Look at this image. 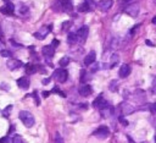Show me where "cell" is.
Here are the masks:
<instances>
[{
    "label": "cell",
    "mask_w": 156,
    "mask_h": 143,
    "mask_svg": "<svg viewBox=\"0 0 156 143\" xmlns=\"http://www.w3.org/2000/svg\"><path fill=\"white\" fill-rule=\"evenodd\" d=\"M18 117H20V120L22 121V124L26 126V127H32V126L34 125V122H35L34 116L32 115L29 111H26V110H22V111H20Z\"/></svg>",
    "instance_id": "cell-1"
},
{
    "label": "cell",
    "mask_w": 156,
    "mask_h": 143,
    "mask_svg": "<svg viewBox=\"0 0 156 143\" xmlns=\"http://www.w3.org/2000/svg\"><path fill=\"white\" fill-rule=\"evenodd\" d=\"M51 30H52V24L43 26V27L39 28V31H37L34 33V37L37 39H39V40H43V39L47 38V36H49V33L51 32Z\"/></svg>",
    "instance_id": "cell-2"
},
{
    "label": "cell",
    "mask_w": 156,
    "mask_h": 143,
    "mask_svg": "<svg viewBox=\"0 0 156 143\" xmlns=\"http://www.w3.org/2000/svg\"><path fill=\"white\" fill-rule=\"evenodd\" d=\"M139 10H140V6H139V4H137V3L128 4V5L123 9V11H125L127 15L132 16V17H137L138 14H139Z\"/></svg>",
    "instance_id": "cell-3"
},
{
    "label": "cell",
    "mask_w": 156,
    "mask_h": 143,
    "mask_svg": "<svg viewBox=\"0 0 156 143\" xmlns=\"http://www.w3.org/2000/svg\"><path fill=\"white\" fill-rule=\"evenodd\" d=\"M67 77H68V72L65 69H59V70H56L54 72V78L59 83H65L67 81Z\"/></svg>",
    "instance_id": "cell-4"
},
{
    "label": "cell",
    "mask_w": 156,
    "mask_h": 143,
    "mask_svg": "<svg viewBox=\"0 0 156 143\" xmlns=\"http://www.w3.org/2000/svg\"><path fill=\"white\" fill-rule=\"evenodd\" d=\"M42 53H43V55L45 56V59H47V61L49 63L52 58H54V55H55V48L51 45H45V47H43V49H42Z\"/></svg>",
    "instance_id": "cell-5"
},
{
    "label": "cell",
    "mask_w": 156,
    "mask_h": 143,
    "mask_svg": "<svg viewBox=\"0 0 156 143\" xmlns=\"http://www.w3.org/2000/svg\"><path fill=\"white\" fill-rule=\"evenodd\" d=\"M93 134L95 137L98 138H101V140H104V138L106 137H109V134H110V130L106 127V126H100L99 129H96L95 131L93 132Z\"/></svg>",
    "instance_id": "cell-6"
},
{
    "label": "cell",
    "mask_w": 156,
    "mask_h": 143,
    "mask_svg": "<svg viewBox=\"0 0 156 143\" xmlns=\"http://www.w3.org/2000/svg\"><path fill=\"white\" fill-rule=\"evenodd\" d=\"M78 92H79V94L82 97H89L90 94H92L93 92V88L92 86L88 84V83H83L79 86V88H78Z\"/></svg>",
    "instance_id": "cell-7"
},
{
    "label": "cell",
    "mask_w": 156,
    "mask_h": 143,
    "mask_svg": "<svg viewBox=\"0 0 156 143\" xmlns=\"http://www.w3.org/2000/svg\"><path fill=\"white\" fill-rule=\"evenodd\" d=\"M109 103L104 99V97H102V94H99V97L95 98V100L93 101V107L94 108H99L100 110L102 108H105V107H107Z\"/></svg>",
    "instance_id": "cell-8"
},
{
    "label": "cell",
    "mask_w": 156,
    "mask_h": 143,
    "mask_svg": "<svg viewBox=\"0 0 156 143\" xmlns=\"http://www.w3.org/2000/svg\"><path fill=\"white\" fill-rule=\"evenodd\" d=\"M112 5H113L112 0H100V1L98 3V7H99L101 11H109L112 7Z\"/></svg>",
    "instance_id": "cell-9"
},
{
    "label": "cell",
    "mask_w": 156,
    "mask_h": 143,
    "mask_svg": "<svg viewBox=\"0 0 156 143\" xmlns=\"http://www.w3.org/2000/svg\"><path fill=\"white\" fill-rule=\"evenodd\" d=\"M57 1H59V5L61 6V10L62 11H66V12L72 11L73 9L72 0H57Z\"/></svg>",
    "instance_id": "cell-10"
},
{
    "label": "cell",
    "mask_w": 156,
    "mask_h": 143,
    "mask_svg": "<svg viewBox=\"0 0 156 143\" xmlns=\"http://www.w3.org/2000/svg\"><path fill=\"white\" fill-rule=\"evenodd\" d=\"M0 12H3L4 15H12L15 12V5L12 3H6L4 6H1L0 9Z\"/></svg>",
    "instance_id": "cell-11"
},
{
    "label": "cell",
    "mask_w": 156,
    "mask_h": 143,
    "mask_svg": "<svg viewBox=\"0 0 156 143\" xmlns=\"http://www.w3.org/2000/svg\"><path fill=\"white\" fill-rule=\"evenodd\" d=\"M121 110H122V114L123 115H129L135 111V108L133 107L132 104H128V103H121Z\"/></svg>",
    "instance_id": "cell-12"
},
{
    "label": "cell",
    "mask_w": 156,
    "mask_h": 143,
    "mask_svg": "<svg viewBox=\"0 0 156 143\" xmlns=\"http://www.w3.org/2000/svg\"><path fill=\"white\" fill-rule=\"evenodd\" d=\"M134 99L137 100V103L139 104H143L144 101L146 100V96H145V92L143 89H137L134 93Z\"/></svg>",
    "instance_id": "cell-13"
},
{
    "label": "cell",
    "mask_w": 156,
    "mask_h": 143,
    "mask_svg": "<svg viewBox=\"0 0 156 143\" xmlns=\"http://www.w3.org/2000/svg\"><path fill=\"white\" fill-rule=\"evenodd\" d=\"M88 33H89V28H88V26H82L79 30L77 31V36H78V38H79L82 42H84V40L87 39Z\"/></svg>",
    "instance_id": "cell-14"
},
{
    "label": "cell",
    "mask_w": 156,
    "mask_h": 143,
    "mask_svg": "<svg viewBox=\"0 0 156 143\" xmlns=\"http://www.w3.org/2000/svg\"><path fill=\"white\" fill-rule=\"evenodd\" d=\"M120 77L121 78H126V77H128L130 75V66L128 64H123L122 66L120 67Z\"/></svg>",
    "instance_id": "cell-15"
},
{
    "label": "cell",
    "mask_w": 156,
    "mask_h": 143,
    "mask_svg": "<svg viewBox=\"0 0 156 143\" xmlns=\"http://www.w3.org/2000/svg\"><path fill=\"white\" fill-rule=\"evenodd\" d=\"M7 67L10 69V70H16V69H20L22 66V61L21 60H16V59H10L7 61Z\"/></svg>",
    "instance_id": "cell-16"
},
{
    "label": "cell",
    "mask_w": 156,
    "mask_h": 143,
    "mask_svg": "<svg viewBox=\"0 0 156 143\" xmlns=\"http://www.w3.org/2000/svg\"><path fill=\"white\" fill-rule=\"evenodd\" d=\"M95 59H96V54H95V51H90L89 54L84 58V65L85 66H90L92 64L95 63Z\"/></svg>",
    "instance_id": "cell-17"
},
{
    "label": "cell",
    "mask_w": 156,
    "mask_h": 143,
    "mask_svg": "<svg viewBox=\"0 0 156 143\" xmlns=\"http://www.w3.org/2000/svg\"><path fill=\"white\" fill-rule=\"evenodd\" d=\"M17 86L22 89H27L28 87H29V78H28L27 76L20 77V78L17 80Z\"/></svg>",
    "instance_id": "cell-18"
},
{
    "label": "cell",
    "mask_w": 156,
    "mask_h": 143,
    "mask_svg": "<svg viewBox=\"0 0 156 143\" xmlns=\"http://www.w3.org/2000/svg\"><path fill=\"white\" fill-rule=\"evenodd\" d=\"M111 115H113V108L110 104L107 105V107L101 109V116L102 117H110Z\"/></svg>",
    "instance_id": "cell-19"
},
{
    "label": "cell",
    "mask_w": 156,
    "mask_h": 143,
    "mask_svg": "<svg viewBox=\"0 0 156 143\" xmlns=\"http://www.w3.org/2000/svg\"><path fill=\"white\" fill-rule=\"evenodd\" d=\"M37 71H38L37 65L31 64V63L26 65V73H27V75H33V73H35Z\"/></svg>",
    "instance_id": "cell-20"
},
{
    "label": "cell",
    "mask_w": 156,
    "mask_h": 143,
    "mask_svg": "<svg viewBox=\"0 0 156 143\" xmlns=\"http://www.w3.org/2000/svg\"><path fill=\"white\" fill-rule=\"evenodd\" d=\"M118 63H120V56H118L117 54H112L111 55V61H110V67L113 69Z\"/></svg>",
    "instance_id": "cell-21"
},
{
    "label": "cell",
    "mask_w": 156,
    "mask_h": 143,
    "mask_svg": "<svg viewBox=\"0 0 156 143\" xmlns=\"http://www.w3.org/2000/svg\"><path fill=\"white\" fill-rule=\"evenodd\" d=\"M29 12V7L24 4H20L18 6V15H27Z\"/></svg>",
    "instance_id": "cell-22"
},
{
    "label": "cell",
    "mask_w": 156,
    "mask_h": 143,
    "mask_svg": "<svg viewBox=\"0 0 156 143\" xmlns=\"http://www.w3.org/2000/svg\"><path fill=\"white\" fill-rule=\"evenodd\" d=\"M109 89L111 92H117L118 91V81L117 80H112L109 84Z\"/></svg>",
    "instance_id": "cell-23"
},
{
    "label": "cell",
    "mask_w": 156,
    "mask_h": 143,
    "mask_svg": "<svg viewBox=\"0 0 156 143\" xmlns=\"http://www.w3.org/2000/svg\"><path fill=\"white\" fill-rule=\"evenodd\" d=\"M78 39V36L76 33H68L67 36V43L68 44H75Z\"/></svg>",
    "instance_id": "cell-24"
},
{
    "label": "cell",
    "mask_w": 156,
    "mask_h": 143,
    "mask_svg": "<svg viewBox=\"0 0 156 143\" xmlns=\"http://www.w3.org/2000/svg\"><path fill=\"white\" fill-rule=\"evenodd\" d=\"M69 61H71V60H69L68 56H64V58H61L59 60V65L61 67H65V66H67V65L69 64Z\"/></svg>",
    "instance_id": "cell-25"
},
{
    "label": "cell",
    "mask_w": 156,
    "mask_h": 143,
    "mask_svg": "<svg viewBox=\"0 0 156 143\" xmlns=\"http://www.w3.org/2000/svg\"><path fill=\"white\" fill-rule=\"evenodd\" d=\"M78 11L79 12H88V11H90V7L85 3H83V4H81V5L78 6Z\"/></svg>",
    "instance_id": "cell-26"
},
{
    "label": "cell",
    "mask_w": 156,
    "mask_h": 143,
    "mask_svg": "<svg viewBox=\"0 0 156 143\" xmlns=\"http://www.w3.org/2000/svg\"><path fill=\"white\" fill-rule=\"evenodd\" d=\"M12 143H26V141H24L21 136L16 134V136L14 137V140H12Z\"/></svg>",
    "instance_id": "cell-27"
},
{
    "label": "cell",
    "mask_w": 156,
    "mask_h": 143,
    "mask_svg": "<svg viewBox=\"0 0 156 143\" xmlns=\"http://www.w3.org/2000/svg\"><path fill=\"white\" fill-rule=\"evenodd\" d=\"M11 110H12V105L10 104V105H7V107L3 110V115L5 116V117H7V116H9V113L11 111Z\"/></svg>",
    "instance_id": "cell-28"
},
{
    "label": "cell",
    "mask_w": 156,
    "mask_h": 143,
    "mask_svg": "<svg viewBox=\"0 0 156 143\" xmlns=\"http://www.w3.org/2000/svg\"><path fill=\"white\" fill-rule=\"evenodd\" d=\"M84 3L87 4V5L90 7V10H93L95 6H98V4H95V3H94V0H85Z\"/></svg>",
    "instance_id": "cell-29"
},
{
    "label": "cell",
    "mask_w": 156,
    "mask_h": 143,
    "mask_svg": "<svg viewBox=\"0 0 156 143\" xmlns=\"http://www.w3.org/2000/svg\"><path fill=\"white\" fill-rule=\"evenodd\" d=\"M0 55L4 56V58H10V56H11V51H10V50H6V49H4V50L0 51Z\"/></svg>",
    "instance_id": "cell-30"
},
{
    "label": "cell",
    "mask_w": 156,
    "mask_h": 143,
    "mask_svg": "<svg viewBox=\"0 0 156 143\" xmlns=\"http://www.w3.org/2000/svg\"><path fill=\"white\" fill-rule=\"evenodd\" d=\"M51 92H55V93H57V94H60L61 97H66V94H65V93L62 92V91H60L59 89V87H57V86H55L54 88H52V91Z\"/></svg>",
    "instance_id": "cell-31"
},
{
    "label": "cell",
    "mask_w": 156,
    "mask_h": 143,
    "mask_svg": "<svg viewBox=\"0 0 156 143\" xmlns=\"http://www.w3.org/2000/svg\"><path fill=\"white\" fill-rule=\"evenodd\" d=\"M55 143H64V140H62V137H61V134L57 132L56 134H55V141H54Z\"/></svg>",
    "instance_id": "cell-32"
},
{
    "label": "cell",
    "mask_w": 156,
    "mask_h": 143,
    "mask_svg": "<svg viewBox=\"0 0 156 143\" xmlns=\"http://www.w3.org/2000/svg\"><path fill=\"white\" fill-rule=\"evenodd\" d=\"M118 121H120V122H121V124H122L123 126H128V124H129V122L127 121V120H126V119H125V117H123L122 115H121L120 117H118Z\"/></svg>",
    "instance_id": "cell-33"
},
{
    "label": "cell",
    "mask_w": 156,
    "mask_h": 143,
    "mask_svg": "<svg viewBox=\"0 0 156 143\" xmlns=\"http://www.w3.org/2000/svg\"><path fill=\"white\" fill-rule=\"evenodd\" d=\"M150 91H151V93H153V94H156V77L154 78V82H153V84H151Z\"/></svg>",
    "instance_id": "cell-34"
},
{
    "label": "cell",
    "mask_w": 156,
    "mask_h": 143,
    "mask_svg": "<svg viewBox=\"0 0 156 143\" xmlns=\"http://www.w3.org/2000/svg\"><path fill=\"white\" fill-rule=\"evenodd\" d=\"M85 76H87V72H85V70H82L81 71V82L82 83L85 82Z\"/></svg>",
    "instance_id": "cell-35"
},
{
    "label": "cell",
    "mask_w": 156,
    "mask_h": 143,
    "mask_svg": "<svg viewBox=\"0 0 156 143\" xmlns=\"http://www.w3.org/2000/svg\"><path fill=\"white\" fill-rule=\"evenodd\" d=\"M139 27H140V24H135V26L132 28V30H130V36H134V33L137 32V30H138Z\"/></svg>",
    "instance_id": "cell-36"
},
{
    "label": "cell",
    "mask_w": 156,
    "mask_h": 143,
    "mask_svg": "<svg viewBox=\"0 0 156 143\" xmlns=\"http://www.w3.org/2000/svg\"><path fill=\"white\" fill-rule=\"evenodd\" d=\"M69 26H71V22H68V21L64 22V23H62V30H64V31H66Z\"/></svg>",
    "instance_id": "cell-37"
},
{
    "label": "cell",
    "mask_w": 156,
    "mask_h": 143,
    "mask_svg": "<svg viewBox=\"0 0 156 143\" xmlns=\"http://www.w3.org/2000/svg\"><path fill=\"white\" fill-rule=\"evenodd\" d=\"M149 109H150V111H151V113H153V114H156V103H154V104H151Z\"/></svg>",
    "instance_id": "cell-38"
},
{
    "label": "cell",
    "mask_w": 156,
    "mask_h": 143,
    "mask_svg": "<svg viewBox=\"0 0 156 143\" xmlns=\"http://www.w3.org/2000/svg\"><path fill=\"white\" fill-rule=\"evenodd\" d=\"M51 45L54 47V48L59 47V45H60V40H57V39H54V40H52V42H51Z\"/></svg>",
    "instance_id": "cell-39"
},
{
    "label": "cell",
    "mask_w": 156,
    "mask_h": 143,
    "mask_svg": "<svg viewBox=\"0 0 156 143\" xmlns=\"http://www.w3.org/2000/svg\"><path fill=\"white\" fill-rule=\"evenodd\" d=\"M33 97H34V99H35V104H37V105H39V104H40V99L38 98V96H37V92L33 93Z\"/></svg>",
    "instance_id": "cell-40"
},
{
    "label": "cell",
    "mask_w": 156,
    "mask_h": 143,
    "mask_svg": "<svg viewBox=\"0 0 156 143\" xmlns=\"http://www.w3.org/2000/svg\"><path fill=\"white\" fill-rule=\"evenodd\" d=\"M50 81H51V77H47V78H44L42 82H43V84H48Z\"/></svg>",
    "instance_id": "cell-41"
},
{
    "label": "cell",
    "mask_w": 156,
    "mask_h": 143,
    "mask_svg": "<svg viewBox=\"0 0 156 143\" xmlns=\"http://www.w3.org/2000/svg\"><path fill=\"white\" fill-rule=\"evenodd\" d=\"M145 43H146L149 47H155V44H154L153 42H151V40H149V39H146V40H145Z\"/></svg>",
    "instance_id": "cell-42"
},
{
    "label": "cell",
    "mask_w": 156,
    "mask_h": 143,
    "mask_svg": "<svg viewBox=\"0 0 156 143\" xmlns=\"http://www.w3.org/2000/svg\"><path fill=\"white\" fill-rule=\"evenodd\" d=\"M98 69H99V66H98V65L95 64V66H93V67H92V72H95V71L98 70Z\"/></svg>",
    "instance_id": "cell-43"
},
{
    "label": "cell",
    "mask_w": 156,
    "mask_h": 143,
    "mask_svg": "<svg viewBox=\"0 0 156 143\" xmlns=\"http://www.w3.org/2000/svg\"><path fill=\"white\" fill-rule=\"evenodd\" d=\"M81 108H83V109H87L88 108V105H87V103H82L81 105H79Z\"/></svg>",
    "instance_id": "cell-44"
},
{
    "label": "cell",
    "mask_w": 156,
    "mask_h": 143,
    "mask_svg": "<svg viewBox=\"0 0 156 143\" xmlns=\"http://www.w3.org/2000/svg\"><path fill=\"white\" fill-rule=\"evenodd\" d=\"M0 88H3V89H7L6 83H1V84H0Z\"/></svg>",
    "instance_id": "cell-45"
},
{
    "label": "cell",
    "mask_w": 156,
    "mask_h": 143,
    "mask_svg": "<svg viewBox=\"0 0 156 143\" xmlns=\"http://www.w3.org/2000/svg\"><path fill=\"white\" fill-rule=\"evenodd\" d=\"M7 141V137H3V138H0V143H4V142H6Z\"/></svg>",
    "instance_id": "cell-46"
},
{
    "label": "cell",
    "mask_w": 156,
    "mask_h": 143,
    "mask_svg": "<svg viewBox=\"0 0 156 143\" xmlns=\"http://www.w3.org/2000/svg\"><path fill=\"white\" fill-rule=\"evenodd\" d=\"M49 94H50V92H47V91H45V92H43V96H44L45 98H47Z\"/></svg>",
    "instance_id": "cell-47"
},
{
    "label": "cell",
    "mask_w": 156,
    "mask_h": 143,
    "mask_svg": "<svg viewBox=\"0 0 156 143\" xmlns=\"http://www.w3.org/2000/svg\"><path fill=\"white\" fill-rule=\"evenodd\" d=\"M1 50H4V44L0 42V51H1Z\"/></svg>",
    "instance_id": "cell-48"
},
{
    "label": "cell",
    "mask_w": 156,
    "mask_h": 143,
    "mask_svg": "<svg viewBox=\"0 0 156 143\" xmlns=\"http://www.w3.org/2000/svg\"><path fill=\"white\" fill-rule=\"evenodd\" d=\"M128 141H129V143H135V142H134V141H133V140H132V138H130L129 136H128Z\"/></svg>",
    "instance_id": "cell-49"
},
{
    "label": "cell",
    "mask_w": 156,
    "mask_h": 143,
    "mask_svg": "<svg viewBox=\"0 0 156 143\" xmlns=\"http://www.w3.org/2000/svg\"><path fill=\"white\" fill-rule=\"evenodd\" d=\"M153 23H156V16H155V17L153 18Z\"/></svg>",
    "instance_id": "cell-50"
},
{
    "label": "cell",
    "mask_w": 156,
    "mask_h": 143,
    "mask_svg": "<svg viewBox=\"0 0 156 143\" xmlns=\"http://www.w3.org/2000/svg\"><path fill=\"white\" fill-rule=\"evenodd\" d=\"M4 1H9V0H4Z\"/></svg>",
    "instance_id": "cell-51"
},
{
    "label": "cell",
    "mask_w": 156,
    "mask_h": 143,
    "mask_svg": "<svg viewBox=\"0 0 156 143\" xmlns=\"http://www.w3.org/2000/svg\"><path fill=\"white\" fill-rule=\"evenodd\" d=\"M154 3H155V4H156V0H154Z\"/></svg>",
    "instance_id": "cell-52"
},
{
    "label": "cell",
    "mask_w": 156,
    "mask_h": 143,
    "mask_svg": "<svg viewBox=\"0 0 156 143\" xmlns=\"http://www.w3.org/2000/svg\"><path fill=\"white\" fill-rule=\"evenodd\" d=\"M155 141H156V136H155Z\"/></svg>",
    "instance_id": "cell-53"
},
{
    "label": "cell",
    "mask_w": 156,
    "mask_h": 143,
    "mask_svg": "<svg viewBox=\"0 0 156 143\" xmlns=\"http://www.w3.org/2000/svg\"><path fill=\"white\" fill-rule=\"evenodd\" d=\"M0 38H1V37H0Z\"/></svg>",
    "instance_id": "cell-54"
}]
</instances>
